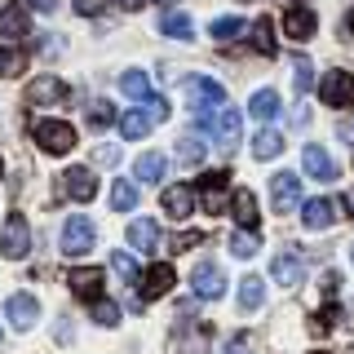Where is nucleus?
I'll list each match as a JSON object with an SVG mask.
<instances>
[{
    "mask_svg": "<svg viewBox=\"0 0 354 354\" xmlns=\"http://www.w3.org/2000/svg\"><path fill=\"white\" fill-rule=\"evenodd\" d=\"M5 319L14 324L18 332H27V328H36V319H40V301L31 292H14L5 301Z\"/></svg>",
    "mask_w": 354,
    "mask_h": 354,
    "instance_id": "obj_10",
    "label": "nucleus"
},
{
    "mask_svg": "<svg viewBox=\"0 0 354 354\" xmlns=\"http://www.w3.org/2000/svg\"><path fill=\"white\" fill-rule=\"evenodd\" d=\"M93 191H97L93 169H66V173H62V195H66V199H80V204H88V199H93Z\"/></svg>",
    "mask_w": 354,
    "mask_h": 354,
    "instance_id": "obj_16",
    "label": "nucleus"
},
{
    "mask_svg": "<svg viewBox=\"0 0 354 354\" xmlns=\"http://www.w3.org/2000/svg\"><path fill=\"white\" fill-rule=\"evenodd\" d=\"M0 36H5V40H22V36H27V9H22V5H5V9H0Z\"/></svg>",
    "mask_w": 354,
    "mask_h": 354,
    "instance_id": "obj_24",
    "label": "nucleus"
},
{
    "mask_svg": "<svg viewBox=\"0 0 354 354\" xmlns=\"http://www.w3.org/2000/svg\"><path fill=\"white\" fill-rule=\"evenodd\" d=\"M93 324L115 328V324H120V306H111V301H102V297H97V301H93Z\"/></svg>",
    "mask_w": 354,
    "mask_h": 354,
    "instance_id": "obj_38",
    "label": "nucleus"
},
{
    "mask_svg": "<svg viewBox=\"0 0 354 354\" xmlns=\"http://www.w3.org/2000/svg\"><path fill=\"white\" fill-rule=\"evenodd\" d=\"M191 283H195V297H199V301H217L221 288H226V274H221L213 261H199L195 274H191Z\"/></svg>",
    "mask_w": 354,
    "mask_h": 354,
    "instance_id": "obj_13",
    "label": "nucleus"
},
{
    "mask_svg": "<svg viewBox=\"0 0 354 354\" xmlns=\"http://www.w3.org/2000/svg\"><path fill=\"white\" fill-rule=\"evenodd\" d=\"M186 97H191V111L195 115H208V111L226 106V88L208 75H186Z\"/></svg>",
    "mask_w": 354,
    "mask_h": 354,
    "instance_id": "obj_2",
    "label": "nucleus"
},
{
    "mask_svg": "<svg viewBox=\"0 0 354 354\" xmlns=\"http://www.w3.org/2000/svg\"><path fill=\"white\" fill-rule=\"evenodd\" d=\"M177 160H182L186 169H195V164L204 160V142H199V138H182V142H177Z\"/></svg>",
    "mask_w": 354,
    "mask_h": 354,
    "instance_id": "obj_36",
    "label": "nucleus"
},
{
    "mask_svg": "<svg viewBox=\"0 0 354 354\" xmlns=\"http://www.w3.org/2000/svg\"><path fill=\"white\" fill-rule=\"evenodd\" d=\"M226 354H252V337L248 332H235V337L226 341Z\"/></svg>",
    "mask_w": 354,
    "mask_h": 354,
    "instance_id": "obj_43",
    "label": "nucleus"
},
{
    "mask_svg": "<svg viewBox=\"0 0 354 354\" xmlns=\"http://www.w3.org/2000/svg\"><path fill=\"white\" fill-rule=\"evenodd\" d=\"M199 124L208 129V138H213L221 151H230V147L239 142V111H235V106H217V111H208V115H199Z\"/></svg>",
    "mask_w": 354,
    "mask_h": 354,
    "instance_id": "obj_1",
    "label": "nucleus"
},
{
    "mask_svg": "<svg viewBox=\"0 0 354 354\" xmlns=\"http://www.w3.org/2000/svg\"><path fill=\"white\" fill-rule=\"evenodd\" d=\"M111 208H115V213H133V208H138V186H133L129 177H115V182H111Z\"/></svg>",
    "mask_w": 354,
    "mask_h": 354,
    "instance_id": "obj_27",
    "label": "nucleus"
},
{
    "mask_svg": "<svg viewBox=\"0 0 354 354\" xmlns=\"http://www.w3.org/2000/svg\"><path fill=\"white\" fill-rule=\"evenodd\" d=\"M319 97H324L328 106H350V102H354V75L328 71L324 80H319Z\"/></svg>",
    "mask_w": 354,
    "mask_h": 354,
    "instance_id": "obj_11",
    "label": "nucleus"
},
{
    "mask_svg": "<svg viewBox=\"0 0 354 354\" xmlns=\"http://www.w3.org/2000/svg\"><path fill=\"white\" fill-rule=\"evenodd\" d=\"M102 279H106V274L97 270V266H84V270H71V279H66V283H71L75 297H84V301H97V297H102Z\"/></svg>",
    "mask_w": 354,
    "mask_h": 354,
    "instance_id": "obj_17",
    "label": "nucleus"
},
{
    "mask_svg": "<svg viewBox=\"0 0 354 354\" xmlns=\"http://www.w3.org/2000/svg\"><path fill=\"white\" fill-rule=\"evenodd\" d=\"M341 217H346V213H341L337 199H306V204H301L306 230H328V226H337Z\"/></svg>",
    "mask_w": 354,
    "mask_h": 354,
    "instance_id": "obj_7",
    "label": "nucleus"
},
{
    "mask_svg": "<svg viewBox=\"0 0 354 354\" xmlns=\"http://www.w3.org/2000/svg\"><path fill=\"white\" fill-rule=\"evenodd\" d=\"M337 319H341V310L337 306H324L315 315V324H310V332H315V337H319V332H332V328H337Z\"/></svg>",
    "mask_w": 354,
    "mask_h": 354,
    "instance_id": "obj_40",
    "label": "nucleus"
},
{
    "mask_svg": "<svg viewBox=\"0 0 354 354\" xmlns=\"http://www.w3.org/2000/svg\"><path fill=\"white\" fill-rule=\"evenodd\" d=\"M243 31H248V22L235 18V14H226V18H213V22H208V36H213L217 44H221V40H235V36H243Z\"/></svg>",
    "mask_w": 354,
    "mask_h": 354,
    "instance_id": "obj_30",
    "label": "nucleus"
},
{
    "mask_svg": "<svg viewBox=\"0 0 354 354\" xmlns=\"http://www.w3.org/2000/svg\"><path fill=\"white\" fill-rule=\"evenodd\" d=\"M208 346H213V328H208V324H191V332H182V328L173 332L169 354H208Z\"/></svg>",
    "mask_w": 354,
    "mask_h": 354,
    "instance_id": "obj_8",
    "label": "nucleus"
},
{
    "mask_svg": "<svg viewBox=\"0 0 354 354\" xmlns=\"http://www.w3.org/2000/svg\"><path fill=\"white\" fill-rule=\"evenodd\" d=\"M111 120H115V106L111 102H88V124L93 129H106Z\"/></svg>",
    "mask_w": 354,
    "mask_h": 354,
    "instance_id": "obj_39",
    "label": "nucleus"
},
{
    "mask_svg": "<svg viewBox=\"0 0 354 354\" xmlns=\"http://www.w3.org/2000/svg\"><path fill=\"white\" fill-rule=\"evenodd\" d=\"M147 111H151V120H155V124H160V120H169V102H164V97H147Z\"/></svg>",
    "mask_w": 354,
    "mask_h": 354,
    "instance_id": "obj_44",
    "label": "nucleus"
},
{
    "mask_svg": "<svg viewBox=\"0 0 354 354\" xmlns=\"http://www.w3.org/2000/svg\"><path fill=\"white\" fill-rule=\"evenodd\" d=\"M248 115L261 120V124L274 120V115H279V93H274V88H257V93L248 97Z\"/></svg>",
    "mask_w": 354,
    "mask_h": 354,
    "instance_id": "obj_25",
    "label": "nucleus"
},
{
    "mask_svg": "<svg viewBox=\"0 0 354 354\" xmlns=\"http://www.w3.org/2000/svg\"><path fill=\"white\" fill-rule=\"evenodd\" d=\"M142 5H147V0H120V9H129V14H133V9H142Z\"/></svg>",
    "mask_w": 354,
    "mask_h": 354,
    "instance_id": "obj_49",
    "label": "nucleus"
},
{
    "mask_svg": "<svg viewBox=\"0 0 354 354\" xmlns=\"http://www.w3.org/2000/svg\"><path fill=\"white\" fill-rule=\"evenodd\" d=\"M283 31H288V40H310V36H315V9L292 5L283 14Z\"/></svg>",
    "mask_w": 354,
    "mask_h": 354,
    "instance_id": "obj_19",
    "label": "nucleus"
},
{
    "mask_svg": "<svg viewBox=\"0 0 354 354\" xmlns=\"http://www.w3.org/2000/svg\"><path fill=\"white\" fill-rule=\"evenodd\" d=\"M0 173H5V160H0Z\"/></svg>",
    "mask_w": 354,
    "mask_h": 354,
    "instance_id": "obj_53",
    "label": "nucleus"
},
{
    "mask_svg": "<svg viewBox=\"0 0 354 354\" xmlns=\"http://www.w3.org/2000/svg\"><path fill=\"white\" fill-rule=\"evenodd\" d=\"M350 261H354V243H350Z\"/></svg>",
    "mask_w": 354,
    "mask_h": 354,
    "instance_id": "obj_52",
    "label": "nucleus"
},
{
    "mask_svg": "<svg viewBox=\"0 0 354 354\" xmlns=\"http://www.w3.org/2000/svg\"><path fill=\"white\" fill-rule=\"evenodd\" d=\"M173 283H177V274H173L169 261L151 266V270L142 274V283H138V301H164V297L173 292Z\"/></svg>",
    "mask_w": 354,
    "mask_h": 354,
    "instance_id": "obj_6",
    "label": "nucleus"
},
{
    "mask_svg": "<svg viewBox=\"0 0 354 354\" xmlns=\"http://www.w3.org/2000/svg\"><path fill=\"white\" fill-rule=\"evenodd\" d=\"M301 164H306V173L315 177V182H337V160H332V155L324 151V147H315V142H310V147L301 151Z\"/></svg>",
    "mask_w": 354,
    "mask_h": 354,
    "instance_id": "obj_15",
    "label": "nucleus"
},
{
    "mask_svg": "<svg viewBox=\"0 0 354 354\" xmlns=\"http://www.w3.org/2000/svg\"><path fill=\"white\" fill-rule=\"evenodd\" d=\"M270 274H274V283H283V288H297L306 279V266L297 252H279V257L270 261Z\"/></svg>",
    "mask_w": 354,
    "mask_h": 354,
    "instance_id": "obj_18",
    "label": "nucleus"
},
{
    "mask_svg": "<svg viewBox=\"0 0 354 354\" xmlns=\"http://www.w3.org/2000/svg\"><path fill=\"white\" fill-rule=\"evenodd\" d=\"M66 97V84L58 80V75H36V80L27 84V102L31 106H53Z\"/></svg>",
    "mask_w": 354,
    "mask_h": 354,
    "instance_id": "obj_14",
    "label": "nucleus"
},
{
    "mask_svg": "<svg viewBox=\"0 0 354 354\" xmlns=\"http://www.w3.org/2000/svg\"><path fill=\"white\" fill-rule=\"evenodd\" d=\"M230 217H235L239 221V226L243 230H257V195H252V191H235V195H230Z\"/></svg>",
    "mask_w": 354,
    "mask_h": 354,
    "instance_id": "obj_21",
    "label": "nucleus"
},
{
    "mask_svg": "<svg viewBox=\"0 0 354 354\" xmlns=\"http://www.w3.org/2000/svg\"><path fill=\"white\" fill-rule=\"evenodd\" d=\"M226 186H230V173H204L199 177V204H204V213H221V199H226Z\"/></svg>",
    "mask_w": 354,
    "mask_h": 354,
    "instance_id": "obj_12",
    "label": "nucleus"
},
{
    "mask_svg": "<svg viewBox=\"0 0 354 354\" xmlns=\"http://www.w3.org/2000/svg\"><path fill=\"white\" fill-rule=\"evenodd\" d=\"M252 44H257V49L266 53V58H270V53H274V36H270V18H257V27H252Z\"/></svg>",
    "mask_w": 354,
    "mask_h": 354,
    "instance_id": "obj_37",
    "label": "nucleus"
},
{
    "mask_svg": "<svg viewBox=\"0 0 354 354\" xmlns=\"http://www.w3.org/2000/svg\"><path fill=\"white\" fill-rule=\"evenodd\" d=\"M261 301H266V283L257 279V274L239 279V306L243 310H261Z\"/></svg>",
    "mask_w": 354,
    "mask_h": 354,
    "instance_id": "obj_32",
    "label": "nucleus"
},
{
    "mask_svg": "<svg viewBox=\"0 0 354 354\" xmlns=\"http://www.w3.org/2000/svg\"><path fill=\"white\" fill-rule=\"evenodd\" d=\"M36 147L44 155H66L75 147V129L66 124V120H40L36 124Z\"/></svg>",
    "mask_w": 354,
    "mask_h": 354,
    "instance_id": "obj_4",
    "label": "nucleus"
},
{
    "mask_svg": "<svg viewBox=\"0 0 354 354\" xmlns=\"http://www.w3.org/2000/svg\"><path fill=\"white\" fill-rule=\"evenodd\" d=\"M22 71H27V58H22V53L0 49V75H22Z\"/></svg>",
    "mask_w": 354,
    "mask_h": 354,
    "instance_id": "obj_41",
    "label": "nucleus"
},
{
    "mask_svg": "<svg viewBox=\"0 0 354 354\" xmlns=\"http://www.w3.org/2000/svg\"><path fill=\"white\" fill-rule=\"evenodd\" d=\"M337 288H341V274L328 270V274H324V297H337Z\"/></svg>",
    "mask_w": 354,
    "mask_h": 354,
    "instance_id": "obj_47",
    "label": "nucleus"
},
{
    "mask_svg": "<svg viewBox=\"0 0 354 354\" xmlns=\"http://www.w3.org/2000/svg\"><path fill=\"white\" fill-rule=\"evenodd\" d=\"M120 93H129V97H138V102H147V97L155 93V88H151V75H147V71H124V75H120Z\"/></svg>",
    "mask_w": 354,
    "mask_h": 354,
    "instance_id": "obj_29",
    "label": "nucleus"
},
{
    "mask_svg": "<svg viewBox=\"0 0 354 354\" xmlns=\"http://www.w3.org/2000/svg\"><path fill=\"white\" fill-rule=\"evenodd\" d=\"M53 5H58V0H31V9H44V14H53Z\"/></svg>",
    "mask_w": 354,
    "mask_h": 354,
    "instance_id": "obj_48",
    "label": "nucleus"
},
{
    "mask_svg": "<svg viewBox=\"0 0 354 354\" xmlns=\"http://www.w3.org/2000/svg\"><path fill=\"white\" fill-rule=\"evenodd\" d=\"M257 248H261V239L252 235V230H243V226H239L235 235H230V252H235L239 261H248V257H252V252H257Z\"/></svg>",
    "mask_w": 354,
    "mask_h": 354,
    "instance_id": "obj_34",
    "label": "nucleus"
},
{
    "mask_svg": "<svg viewBox=\"0 0 354 354\" xmlns=\"http://www.w3.org/2000/svg\"><path fill=\"white\" fill-rule=\"evenodd\" d=\"M164 169H169V164H164L160 151H147V155H138V160H133V177H138V182H147V186L160 182Z\"/></svg>",
    "mask_w": 354,
    "mask_h": 354,
    "instance_id": "obj_22",
    "label": "nucleus"
},
{
    "mask_svg": "<svg viewBox=\"0 0 354 354\" xmlns=\"http://www.w3.org/2000/svg\"><path fill=\"white\" fill-rule=\"evenodd\" d=\"M160 31H164L169 40H191V36H195L191 14H182V9H169V14L160 18Z\"/></svg>",
    "mask_w": 354,
    "mask_h": 354,
    "instance_id": "obj_26",
    "label": "nucleus"
},
{
    "mask_svg": "<svg viewBox=\"0 0 354 354\" xmlns=\"http://www.w3.org/2000/svg\"><path fill=\"white\" fill-rule=\"evenodd\" d=\"M155 243H160V226H155V221H147V217H138L129 226V248L133 252H151Z\"/></svg>",
    "mask_w": 354,
    "mask_h": 354,
    "instance_id": "obj_23",
    "label": "nucleus"
},
{
    "mask_svg": "<svg viewBox=\"0 0 354 354\" xmlns=\"http://www.w3.org/2000/svg\"><path fill=\"white\" fill-rule=\"evenodd\" d=\"M0 252H5L9 261H22L31 252V226L22 213H9L5 217V230H0Z\"/></svg>",
    "mask_w": 354,
    "mask_h": 354,
    "instance_id": "obj_3",
    "label": "nucleus"
},
{
    "mask_svg": "<svg viewBox=\"0 0 354 354\" xmlns=\"http://www.w3.org/2000/svg\"><path fill=\"white\" fill-rule=\"evenodd\" d=\"M191 208H195V191H191V186H169V191H164V213H169L173 221H186Z\"/></svg>",
    "mask_w": 354,
    "mask_h": 354,
    "instance_id": "obj_20",
    "label": "nucleus"
},
{
    "mask_svg": "<svg viewBox=\"0 0 354 354\" xmlns=\"http://www.w3.org/2000/svg\"><path fill=\"white\" fill-rule=\"evenodd\" d=\"M151 111H124V115H120V133H124L129 142H138V138H147L151 133Z\"/></svg>",
    "mask_w": 354,
    "mask_h": 354,
    "instance_id": "obj_28",
    "label": "nucleus"
},
{
    "mask_svg": "<svg viewBox=\"0 0 354 354\" xmlns=\"http://www.w3.org/2000/svg\"><path fill=\"white\" fill-rule=\"evenodd\" d=\"M71 5H75V14H84V18H102L111 0H71Z\"/></svg>",
    "mask_w": 354,
    "mask_h": 354,
    "instance_id": "obj_42",
    "label": "nucleus"
},
{
    "mask_svg": "<svg viewBox=\"0 0 354 354\" xmlns=\"http://www.w3.org/2000/svg\"><path fill=\"white\" fill-rule=\"evenodd\" d=\"M199 239H204L199 230H186V235H177V239L169 243V252H186V248H191V243H199Z\"/></svg>",
    "mask_w": 354,
    "mask_h": 354,
    "instance_id": "obj_45",
    "label": "nucleus"
},
{
    "mask_svg": "<svg viewBox=\"0 0 354 354\" xmlns=\"http://www.w3.org/2000/svg\"><path fill=\"white\" fill-rule=\"evenodd\" d=\"M346 36H354V9H350V22H346Z\"/></svg>",
    "mask_w": 354,
    "mask_h": 354,
    "instance_id": "obj_50",
    "label": "nucleus"
},
{
    "mask_svg": "<svg viewBox=\"0 0 354 354\" xmlns=\"http://www.w3.org/2000/svg\"><path fill=\"white\" fill-rule=\"evenodd\" d=\"M93 160H97V164H111V169H115V164H120V147H97V151H93Z\"/></svg>",
    "mask_w": 354,
    "mask_h": 354,
    "instance_id": "obj_46",
    "label": "nucleus"
},
{
    "mask_svg": "<svg viewBox=\"0 0 354 354\" xmlns=\"http://www.w3.org/2000/svg\"><path fill=\"white\" fill-rule=\"evenodd\" d=\"M270 199H274V213H292V208L301 204V177L274 173L270 177Z\"/></svg>",
    "mask_w": 354,
    "mask_h": 354,
    "instance_id": "obj_9",
    "label": "nucleus"
},
{
    "mask_svg": "<svg viewBox=\"0 0 354 354\" xmlns=\"http://www.w3.org/2000/svg\"><path fill=\"white\" fill-rule=\"evenodd\" d=\"M111 270H115V279H120V283H129V288H138V283H142L138 261H133L129 252H111Z\"/></svg>",
    "mask_w": 354,
    "mask_h": 354,
    "instance_id": "obj_33",
    "label": "nucleus"
},
{
    "mask_svg": "<svg viewBox=\"0 0 354 354\" xmlns=\"http://www.w3.org/2000/svg\"><path fill=\"white\" fill-rule=\"evenodd\" d=\"M155 5H173V0H155Z\"/></svg>",
    "mask_w": 354,
    "mask_h": 354,
    "instance_id": "obj_51",
    "label": "nucleus"
},
{
    "mask_svg": "<svg viewBox=\"0 0 354 354\" xmlns=\"http://www.w3.org/2000/svg\"><path fill=\"white\" fill-rule=\"evenodd\" d=\"M310 84H315V66H310V58H292V88L297 93H310Z\"/></svg>",
    "mask_w": 354,
    "mask_h": 354,
    "instance_id": "obj_35",
    "label": "nucleus"
},
{
    "mask_svg": "<svg viewBox=\"0 0 354 354\" xmlns=\"http://www.w3.org/2000/svg\"><path fill=\"white\" fill-rule=\"evenodd\" d=\"M93 239H97V230H93V221L84 213L66 217V226H62V252L66 257H84V252L93 248Z\"/></svg>",
    "mask_w": 354,
    "mask_h": 354,
    "instance_id": "obj_5",
    "label": "nucleus"
},
{
    "mask_svg": "<svg viewBox=\"0 0 354 354\" xmlns=\"http://www.w3.org/2000/svg\"><path fill=\"white\" fill-rule=\"evenodd\" d=\"M279 151H283V133L279 129H261L257 142H252V155H257V160H274Z\"/></svg>",
    "mask_w": 354,
    "mask_h": 354,
    "instance_id": "obj_31",
    "label": "nucleus"
}]
</instances>
